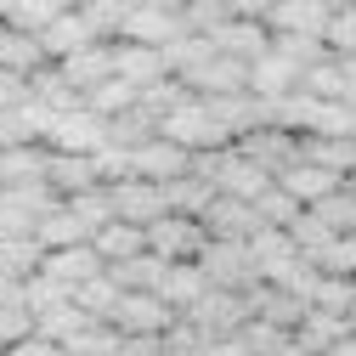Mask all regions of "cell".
Here are the masks:
<instances>
[{
    "instance_id": "3",
    "label": "cell",
    "mask_w": 356,
    "mask_h": 356,
    "mask_svg": "<svg viewBox=\"0 0 356 356\" xmlns=\"http://www.w3.org/2000/svg\"><path fill=\"white\" fill-rule=\"evenodd\" d=\"M198 266H204L209 289H227V294H249V289L260 283L249 243H215V238H209V249L198 254Z\"/></svg>"
},
{
    "instance_id": "29",
    "label": "cell",
    "mask_w": 356,
    "mask_h": 356,
    "mask_svg": "<svg viewBox=\"0 0 356 356\" xmlns=\"http://www.w3.org/2000/svg\"><path fill=\"white\" fill-rule=\"evenodd\" d=\"M305 305H311V311H334V317H350V323H356V283L317 272L311 289H305Z\"/></svg>"
},
{
    "instance_id": "36",
    "label": "cell",
    "mask_w": 356,
    "mask_h": 356,
    "mask_svg": "<svg viewBox=\"0 0 356 356\" xmlns=\"http://www.w3.org/2000/svg\"><path fill=\"white\" fill-rule=\"evenodd\" d=\"M40 260H46V243L40 238H0V272L6 277H34L40 272Z\"/></svg>"
},
{
    "instance_id": "48",
    "label": "cell",
    "mask_w": 356,
    "mask_h": 356,
    "mask_svg": "<svg viewBox=\"0 0 356 356\" xmlns=\"http://www.w3.org/2000/svg\"><path fill=\"white\" fill-rule=\"evenodd\" d=\"M311 215L323 220V227H334V232H356V198L339 187V193H328L323 204H311Z\"/></svg>"
},
{
    "instance_id": "15",
    "label": "cell",
    "mask_w": 356,
    "mask_h": 356,
    "mask_svg": "<svg viewBox=\"0 0 356 356\" xmlns=\"http://www.w3.org/2000/svg\"><path fill=\"white\" fill-rule=\"evenodd\" d=\"M46 187H51L57 198H79V193H97L102 175H97L91 153H57V147H51V159H46Z\"/></svg>"
},
{
    "instance_id": "57",
    "label": "cell",
    "mask_w": 356,
    "mask_h": 356,
    "mask_svg": "<svg viewBox=\"0 0 356 356\" xmlns=\"http://www.w3.org/2000/svg\"><path fill=\"white\" fill-rule=\"evenodd\" d=\"M317 6H328V12H339V6H356V0H317Z\"/></svg>"
},
{
    "instance_id": "59",
    "label": "cell",
    "mask_w": 356,
    "mask_h": 356,
    "mask_svg": "<svg viewBox=\"0 0 356 356\" xmlns=\"http://www.w3.org/2000/svg\"><path fill=\"white\" fill-rule=\"evenodd\" d=\"M181 6H193V0H181Z\"/></svg>"
},
{
    "instance_id": "27",
    "label": "cell",
    "mask_w": 356,
    "mask_h": 356,
    "mask_svg": "<svg viewBox=\"0 0 356 356\" xmlns=\"http://www.w3.org/2000/svg\"><path fill=\"white\" fill-rule=\"evenodd\" d=\"M0 68H6V74H23V79H29L34 68H46V46H40V34L0 23Z\"/></svg>"
},
{
    "instance_id": "32",
    "label": "cell",
    "mask_w": 356,
    "mask_h": 356,
    "mask_svg": "<svg viewBox=\"0 0 356 356\" xmlns=\"http://www.w3.org/2000/svg\"><path fill=\"white\" fill-rule=\"evenodd\" d=\"M29 97H34V102H46L51 113H68V108H79V102H85L74 85L63 79V68H57V63H46V68H34V74H29Z\"/></svg>"
},
{
    "instance_id": "26",
    "label": "cell",
    "mask_w": 356,
    "mask_h": 356,
    "mask_svg": "<svg viewBox=\"0 0 356 356\" xmlns=\"http://www.w3.org/2000/svg\"><path fill=\"white\" fill-rule=\"evenodd\" d=\"M91 40H97V34H91V23L79 17V6H68L57 23H46V29H40V46H46V63H63V57L85 51Z\"/></svg>"
},
{
    "instance_id": "58",
    "label": "cell",
    "mask_w": 356,
    "mask_h": 356,
    "mask_svg": "<svg viewBox=\"0 0 356 356\" xmlns=\"http://www.w3.org/2000/svg\"><path fill=\"white\" fill-rule=\"evenodd\" d=\"M345 193H350V198H356V175H345Z\"/></svg>"
},
{
    "instance_id": "53",
    "label": "cell",
    "mask_w": 356,
    "mask_h": 356,
    "mask_svg": "<svg viewBox=\"0 0 356 356\" xmlns=\"http://www.w3.org/2000/svg\"><path fill=\"white\" fill-rule=\"evenodd\" d=\"M119 356H164V339H124Z\"/></svg>"
},
{
    "instance_id": "35",
    "label": "cell",
    "mask_w": 356,
    "mask_h": 356,
    "mask_svg": "<svg viewBox=\"0 0 356 356\" xmlns=\"http://www.w3.org/2000/svg\"><path fill=\"white\" fill-rule=\"evenodd\" d=\"M91 323H97V317H85V311H79L74 300H63L57 311H46V317H34V334H40V339H51V345H68L74 334H85Z\"/></svg>"
},
{
    "instance_id": "37",
    "label": "cell",
    "mask_w": 356,
    "mask_h": 356,
    "mask_svg": "<svg viewBox=\"0 0 356 356\" xmlns=\"http://www.w3.org/2000/svg\"><path fill=\"white\" fill-rule=\"evenodd\" d=\"M350 328H356L350 317H334V311H305V323H300V334H294V339H300V345H311V350L323 356V350H328L334 339H345Z\"/></svg>"
},
{
    "instance_id": "6",
    "label": "cell",
    "mask_w": 356,
    "mask_h": 356,
    "mask_svg": "<svg viewBox=\"0 0 356 356\" xmlns=\"http://www.w3.org/2000/svg\"><path fill=\"white\" fill-rule=\"evenodd\" d=\"M108 204H113V220H130V227H153L159 215H170L164 187H159V181H142V175L113 181V187H108Z\"/></svg>"
},
{
    "instance_id": "10",
    "label": "cell",
    "mask_w": 356,
    "mask_h": 356,
    "mask_svg": "<svg viewBox=\"0 0 356 356\" xmlns=\"http://www.w3.org/2000/svg\"><path fill=\"white\" fill-rule=\"evenodd\" d=\"M198 220H204V232H209L215 243H249V238L260 232V215H254V204L227 198V193H215V198H209V209H204Z\"/></svg>"
},
{
    "instance_id": "43",
    "label": "cell",
    "mask_w": 356,
    "mask_h": 356,
    "mask_svg": "<svg viewBox=\"0 0 356 356\" xmlns=\"http://www.w3.org/2000/svg\"><path fill=\"white\" fill-rule=\"evenodd\" d=\"M289 238H294V249H300L305 260H317V254H323V249H328L339 232H334V227H323V220L311 215V209H300V220L289 227Z\"/></svg>"
},
{
    "instance_id": "21",
    "label": "cell",
    "mask_w": 356,
    "mask_h": 356,
    "mask_svg": "<svg viewBox=\"0 0 356 356\" xmlns=\"http://www.w3.org/2000/svg\"><path fill=\"white\" fill-rule=\"evenodd\" d=\"M300 91L305 97H317V102H350L356 97V74L345 68V57H323V63H311L305 74H300Z\"/></svg>"
},
{
    "instance_id": "5",
    "label": "cell",
    "mask_w": 356,
    "mask_h": 356,
    "mask_svg": "<svg viewBox=\"0 0 356 356\" xmlns=\"http://www.w3.org/2000/svg\"><path fill=\"white\" fill-rule=\"evenodd\" d=\"M249 254H254V272H260V283H289L300 266H305V254L294 249V238H289V227H260L254 238H249Z\"/></svg>"
},
{
    "instance_id": "33",
    "label": "cell",
    "mask_w": 356,
    "mask_h": 356,
    "mask_svg": "<svg viewBox=\"0 0 356 356\" xmlns=\"http://www.w3.org/2000/svg\"><path fill=\"white\" fill-rule=\"evenodd\" d=\"M300 159L323 164V170H334V175H356V147L339 142V136H300Z\"/></svg>"
},
{
    "instance_id": "34",
    "label": "cell",
    "mask_w": 356,
    "mask_h": 356,
    "mask_svg": "<svg viewBox=\"0 0 356 356\" xmlns=\"http://www.w3.org/2000/svg\"><path fill=\"white\" fill-rule=\"evenodd\" d=\"M119 300H124V289H119V283H113L108 272L74 289V305L85 311V317H97V323H113V311H119Z\"/></svg>"
},
{
    "instance_id": "45",
    "label": "cell",
    "mask_w": 356,
    "mask_h": 356,
    "mask_svg": "<svg viewBox=\"0 0 356 356\" xmlns=\"http://www.w3.org/2000/svg\"><path fill=\"white\" fill-rule=\"evenodd\" d=\"M272 51L289 57L300 74H305L311 63H323V57H328V46H323V40H311V34H272Z\"/></svg>"
},
{
    "instance_id": "9",
    "label": "cell",
    "mask_w": 356,
    "mask_h": 356,
    "mask_svg": "<svg viewBox=\"0 0 356 356\" xmlns=\"http://www.w3.org/2000/svg\"><path fill=\"white\" fill-rule=\"evenodd\" d=\"M249 317H254V311H249V300H243V294H227V289H209V294L187 311V323H198L209 339H232Z\"/></svg>"
},
{
    "instance_id": "30",
    "label": "cell",
    "mask_w": 356,
    "mask_h": 356,
    "mask_svg": "<svg viewBox=\"0 0 356 356\" xmlns=\"http://www.w3.org/2000/svg\"><path fill=\"white\" fill-rule=\"evenodd\" d=\"M34 238L46 243V249H79V243H91L97 232L85 227V220H79V215H74L68 204H57V209H51V215L40 220V227H34Z\"/></svg>"
},
{
    "instance_id": "23",
    "label": "cell",
    "mask_w": 356,
    "mask_h": 356,
    "mask_svg": "<svg viewBox=\"0 0 356 356\" xmlns=\"http://www.w3.org/2000/svg\"><path fill=\"white\" fill-rule=\"evenodd\" d=\"M266 29H272V34H311V40H323L328 6H317V0H272Z\"/></svg>"
},
{
    "instance_id": "4",
    "label": "cell",
    "mask_w": 356,
    "mask_h": 356,
    "mask_svg": "<svg viewBox=\"0 0 356 356\" xmlns=\"http://www.w3.org/2000/svg\"><path fill=\"white\" fill-rule=\"evenodd\" d=\"M181 34H193L181 6H130L124 29H119V40H136V46H159V51H170Z\"/></svg>"
},
{
    "instance_id": "54",
    "label": "cell",
    "mask_w": 356,
    "mask_h": 356,
    "mask_svg": "<svg viewBox=\"0 0 356 356\" xmlns=\"http://www.w3.org/2000/svg\"><path fill=\"white\" fill-rule=\"evenodd\" d=\"M204 356H254V350H249V345H243V339L232 334V339H215V345H209Z\"/></svg>"
},
{
    "instance_id": "25",
    "label": "cell",
    "mask_w": 356,
    "mask_h": 356,
    "mask_svg": "<svg viewBox=\"0 0 356 356\" xmlns=\"http://www.w3.org/2000/svg\"><path fill=\"white\" fill-rule=\"evenodd\" d=\"M46 159H51L46 142L6 147V153H0V187H40V181H46Z\"/></svg>"
},
{
    "instance_id": "52",
    "label": "cell",
    "mask_w": 356,
    "mask_h": 356,
    "mask_svg": "<svg viewBox=\"0 0 356 356\" xmlns=\"http://www.w3.org/2000/svg\"><path fill=\"white\" fill-rule=\"evenodd\" d=\"M6 356H63V345H51V339H40V334H29V339L6 345Z\"/></svg>"
},
{
    "instance_id": "7",
    "label": "cell",
    "mask_w": 356,
    "mask_h": 356,
    "mask_svg": "<svg viewBox=\"0 0 356 356\" xmlns=\"http://www.w3.org/2000/svg\"><path fill=\"white\" fill-rule=\"evenodd\" d=\"M46 147H57V153H97V147H108V119H102V113H91V108L79 102V108L57 113Z\"/></svg>"
},
{
    "instance_id": "17",
    "label": "cell",
    "mask_w": 356,
    "mask_h": 356,
    "mask_svg": "<svg viewBox=\"0 0 356 356\" xmlns=\"http://www.w3.org/2000/svg\"><path fill=\"white\" fill-rule=\"evenodd\" d=\"M277 187H283L300 209H311V204H323L328 193H339L345 175H334V170H323V164H311V159H300V164H289V170L277 175Z\"/></svg>"
},
{
    "instance_id": "41",
    "label": "cell",
    "mask_w": 356,
    "mask_h": 356,
    "mask_svg": "<svg viewBox=\"0 0 356 356\" xmlns=\"http://www.w3.org/2000/svg\"><path fill=\"white\" fill-rule=\"evenodd\" d=\"M79 17L91 23V34H97V40H119V29H124L130 6H124V0H79Z\"/></svg>"
},
{
    "instance_id": "60",
    "label": "cell",
    "mask_w": 356,
    "mask_h": 356,
    "mask_svg": "<svg viewBox=\"0 0 356 356\" xmlns=\"http://www.w3.org/2000/svg\"><path fill=\"white\" fill-rule=\"evenodd\" d=\"M0 356H6V350H0Z\"/></svg>"
},
{
    "instance_id": "44",
    "label": "cell",
    "mask_w": 356,
    "mask_h": 356,
    "mask_svg": "<svg viewBox=\"0 0 356 356\" xmlns=\"http://www.w3.org/2000/svg\"><path fill=\"white\" fill-rule=\"evenodd\" d=\"M311 266H317V272H328V277H350V283H356V232H339Z\"/></svg>"
},
{
    "instance_id": "22",
    "label": "cell",
    "mask_w": 356,
    "mask_h": 356,
    "mask_svg": "<svg viewBox=\"0 0 356 356\" xmlns=\"http://www.w3.org/2000/svg\"><path fill=\"white\" fill-rule=\"evenodd\" d=\"M209 40H215V51L243 57V63H254V57H266V51H272V29H266V23H254V17H232V23H220Z\"/></svg>"
},
{
    "instance_id": "28",
    "label": "cell",
    "mask_w": 356,
    "mask_h": 356,
    "mask_svg": "<svg viewBox=\"0 0 356 356\" xmlns=\"http://www.w3.org/2000/svg\"><path fill=\"white\" fill-rule=\"evenodd\" d=\"M91 249H97L108 266H124V260L147 254V227H130V220H108V227L91 238Z\"/></svg>"
},
{
    "instance_id": "12",
    "label": "cell",
    "mask_w": 356,
    "mask_h": 356,
    "mask_svg": "<svg viewBox=\"0 0 356 356\" xmlns=\"http://www.w3.org/2000/svg\"><path fill=\"white\" fill-rule=\"evenodd\" d=\"M238 153H249L260 170L283 175L289 164H300V136L294 130H277V124H254L249 136H238Z\"/></svg>"
},
{
    "instance_id": "19",
    "label": "cell",
    "mask_w": 356,
    "mask_h": 356,
    "mask_svg": "<svg viewBox=\"0 0 356 356\" xmlns=\"http://www.w3.org/2000/svg\"><path fill=\"white\" fill-rule=\"evenodd\" d=\"M187 85L198 97H238V91H249V63L243 57H227V51H215L198 74H187Z\"/></svg>"
},
{
    "instance_id": "11",
    "label": "cell",
    "mask_w": 356,
    "mask_h": 356,
    "mask_svg": "<svg viewBox=\"0 0 356 356\" xmlns=\"http://www.w3.org/2000/svg\"><path fill=\"white\" fill-rule=\"evenodd\" d=\"M175 323V311L159 300V294H124L119 311H113V328L124 339H164V328Z\"/></svg>"
},
{
    "instance_id": "49",
    "label": "cell",
    "mask_w": 356,
    "mask_h": 356,
    "mask_svg": "<svg viewBox=\"0 0 356 356\" xmlns=\"http://www.w3.org/2000/svg\"><path fill=\"white\" fill-rule=\"evenodd\" d=\"M254 215H260V227H294V220H300V204H294L283 187H272V193L254 198Z\"/></svg>"
},
{
    "instance_id": "20",
    "label": "cell",
    "mask_w": 356,
    "mask_h": 356,
    "mask_svg": "<svg viewBox=\"0 0 356 356\" xmlns=\"http://www.w3.org/2000/svg\"><path fill=\"white\" fill-rule=\"evenodd\" d=\"M294 91H300V68H294L289 57L266 51V57L249 63V97H260V102H283V97H294Z\"/></svg>"
},
{
    "instance_id": "24",
    "label": "cell",
    "mask_w": 356,
    "mask_h": 356,
    "mask_svg": "<svg viewBox=\"0 0 356 356\" xmlns=\"http://www.w3.org/2000/svg\"><path fill=\"white\" fill-rule=\"evenodd\" d=\"M209 294V277H204V266L198 260H181V266H170L164 283H159V300L175 311V317H187V311Z\"/></svg>"
},
{
    "instance_id": "1",
    "label": "cell",
    "mask_w": 356,
    "mask_h": 356,
    "mask_svg": "<svg viewBox=\"0 0 356 356\" xmlns=\"http://www.w3.org/2000/svg\"><path fill=\"white\" fill-rule=\"evenodd\" d=\"M159 136H164V142H175V147H187V153L232 147V136L215 124V113H209V102H204V97H187L175 113H164V119H159Z\"/></svg>"
},
{
    "instance_id": "8",
    "label": "cell",
    "mask_w": 356,
    "mask_h": 356,
    "mask_svg": "<svg viewBox=\"0 0 356 356\" xmlns=\"http://www.w3.org/2000/svg\"><path fill=\"white\" fill-rule=\"evenodd\" d=\"M130 175H142V181H181V175H193V153L175 147L164 136H147L142 147H130Z\"/></svg>"
},
{
    "instance_id": "18",
    "label": "cell",
    "mask_w": 356,
    "mask_h": 356,
    "mask_svg": "<svg viewBox=\"0 0 356 356\" xmlns=\"http://www.w3.org/2000/svg\"><path fill=\"white\" fill-rule=\"evenodd\" d=\"M57 68H63V79L74 85L79 97H91V91H97L102 79H113V40H91V46H85V51L63 57Z\"/></svg>"
},
{
    "instance_id": "56",
    "label": "cell",
    "mask_w": 356,
    "mask_h": 356,
    "mask_svg": "<svg viewBox=\"0 0 356 356\" xmlns=\"http://www.w3.org/2000/svg\"><path fill=\"white\" fill-rule=\"evenodd\" d=\"M283 356H317V350H311V345H300V339H289V350Z\"/></svg>"
},
{
    "instance_id": "42",
    "label": "cell",
    "mask_w": 356,
    "mask_h": 356,
    "mask_svg": "<svg viewBox=\"0 0 356 356\" xmlns=\"http://www.w3.org/2000/svg\"><path fill=\"white\" fill-rule=\"evenodd\" d=\"M119 345H124V334H119L113 323H91L85 334H74L63 350H68V356H119Z\"/></svg>"
},
{
    "instance_id": "47",
    "label": "cell",
    "mask_w": 356,
    "mask_h": 356,
    "mask_svg": "<svg viewBox=\"0 0 356 356\" xmlns=\"http://www.w3.org/2000/svg\"><path fill=\"white\" fill-rule=\"evenodd\" d=\"M323 46H328L334 57H356V6H339V12H328Z\"/></svg>"
},
{
    "instance_id": "46",
    "label": "cell",
    "mask_w": 356,
    "mask_h": 356,
    "mask_svg": "<svg viewBox=\"0 0 356 356\" xmlns=\"http://www.w3.org/2000/svg\"><path fill=\"white\" fill-rule=\"evenodd\" d=\"M238 339H243V345H249L254 356H283L294 334H283V328H272V323H260V317H249V323L238 328Z\"/></svg>"
},
{
    "instance_id": "50",
    "label": "cell",
    "mask_w": 356,
    "mask_h": 356,
    "mask_svg": "<svg viewBox=\"0 0 356 356\" xmlns=\"http://www.w3.org/2000/svg\"><path fill=\"white\" fill-rule=\"evenodd\" d=\"M34 334V317H29V305H0V350L17 345Z\"/></svg>"
},
{
    "instance_id": "40",
    "label": "cell",
    "mask_w": 356,
    "mask_h": 356,
    "mask_svg": "<svg viewBox=\"0 0 356 356\" xmlns=\"http://www.w3.org/2000/svg\"><path fill=\"white\" fill-rule=\"evenodd\" d=\"M142 102V91H136V85H130V79H102L97 85V91L91 97H85V108H91V113H102V119H113V113H124V108H136Z\"/></svg>"
},
{
    "instance_id": "16",
    "label": "cell",
    "mask_w": 356,
    "mask_h": 356,
    "mask_svg": "<svg viewBox=\"0 0 356 356\" xmlns=\"http://www.w3.org/2000/svg\"><path fill=\"white\" fill-rule=\"evenodd\" d=\"M40 272L46 277H57L68 294L79 289V283H91V277H102L108 272V260L91 249V243H79V249H46V260H40Z\"/></svg>"
},
{
    "instance_id": "13",
    "label": "cell",
    "mask_w": 356,
    "mask_h": 356,
    "mask_svg": "<svg viewBox=\"0 0 356 356\" xmlns=\"http://www.w3.org/2000/svg\"><path fill=\"white\" fill-rule=\"evenodd\" d=\"M249 311L260 323H272V328H283V334H300V323H305V294H289V289H277V283H254L249 294Z\"/></svg>"
},
{
    "instance_id": "38",
    "label": "cell",
    "mask_w": 356,
    "mask_h": 356,
    "mask_svg": "<svg viewBox=\"0 0 356 356\" xmlns=\"http://www.w3.org/2000/svg\"><path fill=\"white\" fill-rule=\"evenodd\" d=\"M68 6H74V0H6V23H12V29L40 34L46 23H57Z\"/></svg>"
},
{
    "instance_id": "51",
    "label": "cell",
    "mask_w": 356,
    "mask_h": 356,
    "mask_svg": "<svg viewBox=\"0 0 356 356\" xmlns=\"http://www.w3.org/2000/svg\"><path fill=\"white\" fill-rule=\"evenodd\" d=\"M23 97H29V79H23V74H6V68H0V113H12Z\"/></svg>"
},
{
    "instance_id": "31",
    "label": "cell",
    "mask_w": 356,
    "mask_h": 356,
    "mask_svg": "<svg viewBox=\"0 0 356 356\" xmlns=\"http://www.w3.org/2000/svg\"><path fill=\"white\" fill-rule=\"evenodd\" d=\"M164 272H170V260H159V254H136V260H124V266H108V277L124 294H159Z\"/></svg>"
},
{
    "instance_id": "14",
    "label": "cell",
    "mask_w": 356,
    "mask_h": 356,
    "mask_svg": "<svg viewBox=\"0 0 356 356\" xmlns=\"http://www.w3.org/2000/svg\"><path fill=\"white\" fill-rule=\"evenodd\" d=\"M113 74L130 79L136 91H147V85L170 79V57L159 46H136V40H113Z\"/></svg>"
},
{
    "instance_id": "2",
    "label": "cell",
    "mask_w": 356,
    "mask_h": 356,
    "mask_svg": "<svg viewBox=\"0 0 356 356\" xmlns=\"http://www.w3.org/2000/svg\"><path fill=\"white\" fill-rule=\"evenodd\" d=\"M204 249H209V232H204L198 215H159L153 227H147V254H159V260H170V266L198 260Z\"/></svg>"
},
{
    "instance_id": "55",
    "label": "cell",
    "mask_w": 356,
    "mask_h": 356,
    "mask_svg": "<svg viewBox=\"0 0 356 356\" xmlns=\"http://www.w3.org/2000/svg\"><path fill=\"white\" fill-rule=\"evenodd\" d=\"M323 356H356V328H350V334H345V339H334V345H328V350H323Z\"/></svg>"
},
{
    "instance_id": "39",
    "label": "cell",
    "mask_w": 356,
    "mask_h": 356,
    "mask_svg": "<svg viewBox=\"0 0 356 356\" xmlns=\"http://www.w3.org/2000/svg\"><path fill=\"white\" fill-rule=\"evenodd\" d=\"M209 198H215V187H209V181H198V175L164 181V204H170V215H204V209H209Z\"/></svg>"
}]
</instances>
